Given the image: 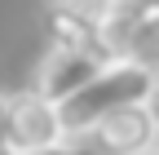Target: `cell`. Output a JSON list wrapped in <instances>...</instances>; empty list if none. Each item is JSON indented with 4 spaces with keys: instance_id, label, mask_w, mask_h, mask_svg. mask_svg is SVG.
Wrapping results in <instances>:
<instances>
[{
    "instance_id": "6",
    "label": "cell",
    "mask_w": 159,
    "mask_h": 155,
    "mask_svg": "<svg viewBox=\"0 0 159 155\" xmlns=\"http://www.w3.org/2000/svg\"><path fill=\"white\" fill-rule=\"evenodd\" d=\"M128 62H137L142 71L159 75V13H146L133 31V45H128Z\"/></svg>"
},
{
    "instance_id": "8",
    "label": "cell",
    "mask_w": 159,
    "mask_h": 155,
    "mask_svg": "<svg viewBox=\"0 0 159 155\" xmlns=\"http://www.w3.org/2000/svg\"><path fill=\"white\" fill-rule=\"evenodd\" d=\"M31 155H97V146H89L84 138H66V142L44 146V151H31Z\"/></svg>"
},
{
    "instance_id": "7",
    "label": "cell",
    "mask_w": 159,
    "mask_h": 155,
    "mask_svg": "<svg viewBox=\"0 0 159 155\" xmlns=\"http://www.w3.org/2000/svg\"><path fill=\"white\" fill-rule=\"evenodd\" d=\"M89 13H119V18H133L142 22L146 13H159V0H84Z\"/></svg>"
},
{
    "instance_id": "3",
    "label": "cell",
    "mask_w": 159,
    "mask_h": 155,
    "mask_svg": "<svg viewBox=\"0 0 159 155\" xmlns=\"http://www.w3.org/2000/svg\"><path fill=\"white\" fill-rule=\"evenodd\" d=\"M89 138H93L97 155H155L159 151V129L146 106H124V111L106 115Z\"/></svg>"
},
{
    "instance_id": "10",
    "label": "cell",
    "mask_w": 159,
    "mask_h": 155,
    "mask_svg": "<svg viewBox=\"0 0 159 155\" xmlns=\"http://www.w3.org/2000/svg\"><path fill=\"white\" fill-rule=\"evenodd\" d=\"M146 111H150V120H155V129H159V80H155L150 98H146Z\"/></svg>"
},
{
    "instance_id": "4",
    "label": "cell",
    "mask_w": 159,
    "mask_h": 155,
    "mask_svg": "<svg viewBox=\"0 0 159 155\" xmlns=\"http://www.w3.org/2000/svg\"><path fill=\"white\" fill-rule=\"evenodd\" d=\"M97 71H102V62H97L93 53L49 49V53H44V62L35 67V84H31V93H40V98L53 102V106H62V102H71L75 93L93 80Z\"/></svg>"
},
{
    "instance_id": "1",
    "label": "cell",
    "mask_w": 159,
    "mask_h": 155,
    "mask_svg": "<svg viewBox=\"0 0 159 155\" xmlns=\"http://www.w3.org/2000/svg\"><path fill=\"white\" fill-rule=\"evenodd\" d=\"M155 80H159V75L142 71L137 62H128V58H124V62H106V67L97 71V75L75 93L71 102L57 106L66 138H89V133L102 124L106 115L124 111V106H146Z\"/></svg>"
},
{
    "instance_id": "5",
    "label": "cell",
    "mask_w": 159,
    "mask_h": 155,
    "mask_svg": "<svg viewBox=\"0 0 159 155\" xmlns=\"http://www.w3.org/2000/svg\"><path fill=\"white\" fill-rule=\"evenodd\" d=\"M44 35L53 49L93 53L97 49V18L84 9V0H49L44 5Z\"/></svg>"
},
{
    "instance_id": "9",
    "label": "cell",
    "mask_w": 159,
    "mask_h": 155,
    "mask_svg": "<svg viewBox=\"0 0 159 155\" xmlns=\"http://www.w3.org/2000/svg\"><path fill=\"white\" fill-rule=\"evenodd\" d=\"M0 146H9V93H0Z\"/></svg>"
},
{
    "instance_id": "2",
    "label": "cell",
    "mask_w": 159,
    "mask_h": 155,
    "mask_svg": "<svg viewBox=\"0 0 159 155\" xmlns=\"http://www.w3.org/2000/svg\"><path fill=\"white\" fill-rule=\"evenodd\" d=\"M66 142V129H62V115H57L53 102H44L40 93H9V146L18 155H31V151H44Z\"/></svg>"
},
{
    "instance_id": "12",
    "label": "cell",
    "mask_w": 159,
    "mask_h": 155,
    "mask_svg": "<svg viewBox=\"0 0 159 155\" xmlns=\"http://www.w3.org/2000/svg\"><path fill=\"white\" fill-rule=\"evenodd\" d=\"M155 155H159V151H155Z\"/></svg>"
},
{
    "instance_id": "11",
    "label": "cell",
    "mask_w": 159,
    "mask_h": 155,
    "mask_svg": "<svg viewBox=\"0 0 159 155\" xmlns=\"http://www.w3.org/2000/svg\"><path fill=\"white\" fill-rule=\"evenodd\" d=\"M0 155H18V151H13V146H0Z\"/></svg>"
}]
</instances>
